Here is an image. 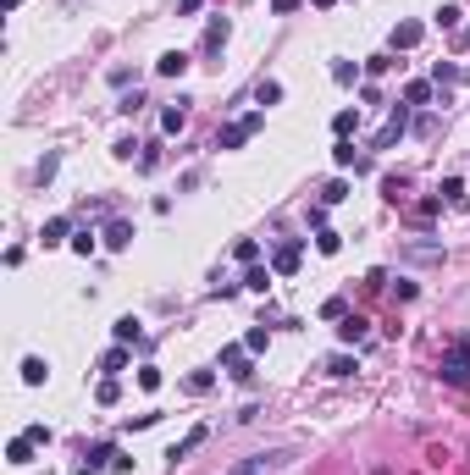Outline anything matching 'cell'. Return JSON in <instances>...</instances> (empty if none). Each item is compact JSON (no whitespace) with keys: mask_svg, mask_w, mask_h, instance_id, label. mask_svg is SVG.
<instances>
[{"mask_svg":"<svg viewBox=\"0 0 470 475\" xmlns=\"http://www.w3.org/2000/svg\"><path fill=\"white\" fill-rule=\"evenodd\" d=\"M66 232H72V221H66V216H56V221H44V249L66 244Z\"/></svg>","mask_w":470,"mask_h":475,"instance_id":"5bb4252c","label":"cell"},{"mask_svg":"<svg viewBox=\"0 0 470 475\" xmlns=\"http://www.w3.org/2000/svg\"><path fill=\"white\" fill-rule=\"evenodd\" d=\"M6 6H11V11H17V6H22V0H6Z\"/></svg>","mask_w":470,"mask_h":475,"instance_id":"8d00e7d4","label":"cell"},{"mask_svg":"<svg viewBox=\"0 0 470 475\" xmlns=\"http://www.w3.org/2000/svg\"><path fill=\"white\" fill-rule=\"evenodd\" d=\"M321 315H326V321H343V315H349V304H343V299H326V304H321Z\"/></svg>","mask_w":470,"mask_h":475,"instance_id":"4dcf8cb0","label":"cell"},{"mask_svg":"<svg viewBox=\"0 0 470 475\" xmlns=\"http://www.w3.org/2000/svg\"><path fill=\"white\" fill-rule=\"evenodd\" d=\"M404 127H409V111H404V105H393V116H387V122H382V133L371 139V149H393L399 139H404Z\"/></svg>","mask_w":470,"mask_h":475,"instance_id":"3957f363","label":"cell"},{"mask_svg":"<svg viewBox=\"0 0 470 475\" xmlns=\"http://www.w3.org/2000/svg\"><path fill=\"white\" fill-rule=\"evenodd\" d=\"M332 161H338V166H365L360 155H354V144H349V139H338V149H332Z\"/></svg>","mask_w":470,"mask_h":475,"instance_id":"d4e9b609","label":"cell"},{"mask_svg":"<svg viewBox=\"0 0 470 475\" xmlns=\"http://www.w3.org/2000/svg\"><path fill=\"white\" fill-rule=\"evenodd\" d=\"M260 127H266V116H260V111H249L244 122H233V127H221V133H216V149H238L244 139H255Z\"/></svg>","mask_w":470,"mask_h":475,"instance_id":"6da1fadb","label":"cell"},{"mask_svg":"<svg viewBox=\"0 0 470 475\" xmlns=\"http://www.w3.org/2000/svg\"><path fill=\"white\" fill-rule=\"evenodd\" d=\"M255 100H260V105H277V100H282V83H260Z\"/></svg>","mask_w":470,"mask_h":475,"instance_id":"83f0119b","label":"cell"},{"mask_svg":"<svg viewBox=\"0 0 470 475\" xmlns=\"http://www.w3.org/2000/svg\"><path fill=\"white\" fill-rule=\"evenodd\" d=\"M443 381H449V387H470V349H465V343H454V349H449V359H443Z\"/></svg>","mask_w":470,"mask_h":475,"instance_id":"7a4b0ae2","label":"cell"},{"mask_svg":"<svg viewBox=\"0 0 470 475\" xmlns=\"http://www.w3.org/2000/svg\"><path fill=\"white\" fill-rule=\"evenodd\" d=\"M221 365H227V376H238V381H249V349H221Z\"/></svg>","mask_w":470,"mask_h":475,"instance_id":"5b68a950","label":"cell"},{"mask_svg":"<svg viewBox=\"0 0 470 475\" xmlns=\"http://www.w3.org/2000/svg\"><path fill=\"white\" fill-rule=\"evenodd\" d=\"M326 376H354V359H349V354H332V359H326Z\"/></svg>","mask_w":470,"mask_h":475,"instance_id":"484cf974","label":"cell"},{"mask_svg":"<svg viewBox=\"0 0 470 475\" xmlns=\"http://www.w3.org/2000/svg\"><path fill=\"white\" fill-rule=\"evenodd\" d=\"M421 34H426L421 22H399V28H393V50H415V44H421Z\"/></svg>","mask_w":470,"mask_h":475,"instance_id":"52a82bcc","label":"cell"},{"mask_svg":"<svg viewBox=\"0 0 470 475\" xmlns=\"http://www.w3.org/2000/svg\"><path fill=\"white\" fill-rule=\"evenodd\" d=\"M426 100H431V83H421V78H415V83L404 89V105H426Z\"/></svg>","mask_w":470,"mask_h":475,"instance_id":"603a6c76","label":"cell"},{"mask_svg":"<svg viewBox=\"0 0 470 475\" xmlns=\"http://www.w3.org/2000/svg\"><path fill=\"white\" fill-rule=\"evenodd\" d=\"M111 331H116V343H144V331H139V321H133V315H122Z\"/></svg>","mask_w":470,"mask_h":475,"instance_id":"e0dca14e","label":"cell"},{"mask_svg":"<svg viewBox=\"0 0 470 475\" xmlns=\"http://www.w3.org/2000/svg\"><path fill=\"white\" fill-rule=\"evenodd\" d=\"M338 199H349V188H343V183H326V188H321V205H338Z\"/></svg>","mask_w":470,"mask_h":475,"instance_id":"f546056e","label":"cell"},{"mask_svg":"<svg viewBox=\"0 0 470 475\" xmlns=\"http://www.w3.org/2000/svg\"><path fill=\"white\" fill-rule=\"evenodd\" d=\"M183 105H189V100H177V105L161 111V127H166V133H183V122H189V111H183Z\"/></svg>","mask_w":470,"mask_h":475,"instance_id":"4fadbf2b","label":"cell"},{"mask_svg":"<svg viewBox=\"0 0 470 475\" xmlns=\"http://www.w3.org/2000/svg\"><path fill=\"white\" fill-rule=\"evenodd\" d=\"M44 376H50V365H44L39 354H28V359H22V381H28V387H39Z\"/></svg>","mask_w":470,"mask_h":475,"instance_id":"7c38bea8","label":"cell"},{"mask_svg":"<svg viewBox=\"0 0 470 475\" xmlns=\"http://www.w3.org/2000/svg\"><path fill=\"white\" fill-rule=\"evenodd\" d=\"M233 254L244 260V266H255V260H260V244H255V238H238V244H233Z\"/></svg>","mask_w":470,"mask_h":475,"instance_id":"ffe728a7","label":"cell"},{"mask_svg":"<svg viewBox=\"0 0 470 475\" xmlns=\"http://www.w3.org/2000/svg\"><path fill=\"white\" fill-rule=\"evenodd\" d=\"M100 371H106V376H116V371H128V343H116V349H111L106 359H100Z\"/></svg>","mask_w":470,"mask_h":475,"instance_id":"2e32d148","label":"cell"},{"mask_svg":"<svg viewBox=\"0 0 470 475\" xmlns=\"http://www.w3.org/2000/svg\"><path fill=\"white\" fill-rule=\"evenodd\" d=\"M199 6H205V0H183V6H177V11H183V17H194V11H199Z\"/></svg>","mask_w":470,"mask_h":475,"instance_id":"d590c367","label":"cell"},{"mask_svg":"<svg viewBox=\"0 0 470 475\" xmlns=\"http://www.w3.org/2000/svg\"><path fill=\"white\" fill-rule=\"evenodd\" d=\"M199 442H205V426H194V431H189V436H183V442H177V448H171V454H166V459H171V464H183V459H189V454H194V448H199Z\"/></svg>","mask_w":470,"mask_h":475,"instance_id":"30bf717a","label":"cell"},{"mask_svg":"<svg viewBox=\"0 0 470 475\" xmlns=\"http://www.w3.org/2000/svg\"><path fill=\"white\" fill-rule=\"evenodd\" d=\"M338 337H343V343H360V337H365V321H360V315H343Z\"/></svg>","mask_w":470,"mask_h":475,"instance_id":"ac0fdd59","label":"cell"},{"mask_svg":"<svg viewBox=\"0 0 470 475\" xmlns=\"http://www.w3.org/2000/svg\"><path fill=\"white\" fill-rule=\"evenodd\" d=\"M244 288H249V293H266V288H271V271H266V266H249Z\"/></svg>","mask_w":470,"mask_h":475,"instance_id":"d6986e66","label":"cell"},{"mask_svg":"<svg viewBox=\"0 0 470 475\" xmlns=\"http://www.w3.org/2000/svg\"><path fill=\"white\" fill-rule=\"evenodd\" d=\"M271 11H277V17H288V11H299V0H271Z\"/></svg>","mask_w":470,"mask_h":475,"instance_id":"e575fe53","label":"cell"},{"mask_svg":"<svg viewBox=\"0 0 470 475\" xmlns=\"http://www.w3.org/2000/svg\"><path fill=\"white\" fill-rule=\"evenodd\" d=\"M266 343H271V331H266V326H249V337H244V349H249V354H260Z\"/></svg>","mask_w":470,"mask_h":475,"instance_id":"4316f807","label":"cell"},{"mask_svg":"<svg viewBox=\"0 0 470 475\" xmlns=\"http://www.w3.org/2000/svg\"><path fill=\"white\" fill-rule=\"evenodd\" d=\"M227 34H233V28H227V17H216L211 28H205V56H216V50L227 44Z\"/></svg>","mask_w":470,"mask_h":475,"instance_id":"8fae6325","label":"cell"},{"mask_svg":"<svg viewBox=\"0 0 470 475\" xmlns=\"http://www.w3.org/2000/svg\"><path fill=\"white\" fill-rule=\"evenodd\" d=\"M454 78H459V66H454V61H437V66H431V83H437V89H449Z\"/></svg>","mask_w":470,"mask_h":475,"instance_id":"7402d4cb","label":"cell"},{"mask_svg":"<svg viewBox=\"0 0 470 475\" xmlns=\"http://www.w3.org/2000/svg\"><path fill=\"white\" fill-rule=\"evenodd\" d=\"M332 83H343V89H349V83H354V66H349V61H332Z\"/></svg>","mask_w":470,"mask_h":475,"instance_id":"1f68e13d","label":"cell"},{"mask_svg":"<svg viewBox=\"0 0 470 475\" xmlns=\"http://www.w3.org/2000/svg\"><path fill=\"white\" fill-rule=\"evenodd\" d=\"M316 249H321V254H338V249H343V238H338L332 227H321V232H316Z\"/></svg>","mask_w":470,"mask_h":475,"instance_id":"cb8c5ba5","label":"cell"},{"mask_svg":"<svg viewBox=\"0 0 470 475\" xmlns=\"http://www.w3.org/2000/svg\"><path fill=\"white\" fill-rule=\"evenodd\" d=\"M139 387H144V393H155V387H161V371H150V365H144V371H139Z\"/></svg>","mask_w":470,"mask_h":475,"instance_id":"d6a6232c","label":"cell"},{"mask_svg":"<svg viewBox=\"0 0 470 475\" xmlns=\"http://www.w3.org/2000/svg\"><path fill=\"white\" fill-rule=\"evenodd\" d=\"M155 72H161V78H183V72H189V56H183V50H166V56L155 61Z\"/></svg>","mask_w":470,"mask_h":475,"instance_id":"ba28073f","label":"cell"},{"mask_svg":"<svg viewBox=\"0 0 470 475\" xmlns=\"http://www.w3.org/2000/svg\"><path fill=\"white\" fill-rule=\"evenodd\" d=\"M465 78H470V72H465Z\"/></svg>","mask_w":470,"mask_h":475,"instance_id":"74e56055","label":"cell"},{"mask_svg":"<svg viewBox=\"0 0 470 475\" xmlns=\"http://www.w3.org/2000/svg\"><path fill=\"white\" fill-rule=\"evenodd\" d=\"M34 448H39L34 436H11V448H6V459H11V464H34Z\"/></svg>","mask_w":470,"mask_h":475,"instance_id":"9c48e42d","label":"cell"},{"mask_svg":"<svg viewBox=\"0 0 470 475\" xmlns=\"http://www.w3.org/2000/svg\"><path fill=\"white\" fill-rule=\"evenodd\" d=\"M106 244L111 249H128L133 244V221H111V227H106Z\"/></svg>","mask_w":470,"mask_h":475,"instance_id":"9a60e30c","label":"cell"},{"mask_svg":"<svg viewBox=\"0 0 470 475\" xmlns=\"http://www.w3.org/2000/svg\"><path fill=\"white\" fill-rule=\"evenodd\" d=\"M271 271H277V276H294V271H299V244H282L277 254H271Z\"/></svg>","mask_w":470,"mask_h":475,"instance_id":"8992f818","label":"cell"},{"mask_svg":"<svg viewBox=\"0 0 470 475\" xmlns=\"http://www.w3.org/2000/svg\"><path fill=\"white\" fill-rule=\"evenodd\" d=\"M465 39H470V34H465Z\"/></svg>","mask_w":470,"mask_h":475,"instance_id":"f35d334b","label":"cell"},{"mask_svg":"<svg viewBox=\"0 0 470 475\" xmlns=\"http://www.w3.org/2000/svg\"><path fill=\"white\" fill-rule=\"evenodd\" d=\"M72 249H78V254H94V232L84 227V232H78V238H72Z\"/></svg>","mask_w":470,"mask_h":475,"instance_id":"836d02e7","label":"cell"},{"mask_svg":"<svg viewBox=\"0 0 470 475\" xmlns=\"http://www.w3.org/2000/svg\"><path fill=\"white\" fill-rule=\"evenodd\" d=\"M277 464H288V454H255V459H244V464H233L227 475H271Z\"/></svg>","mask_w":470,"mask_h":475,"instance_id":"277c9868","label":"cell"},{"mask_svg":"<svg viewBox=\"0 0 470 475\" xmlns=\"http://www.w3.org/2000/svg\"><path fill=\"white\" fill-rule=\"evenodd\" d=\"M437 194H443V199H449V205H459V199H465V183H459V177H449V183L437 188Z\"/></svg>","mask_w":470,"mask_h":475,"instance_id":"f1b7e54d","label":"cell"},{"mask_svg":"<svg viewBox=\"0 0 470 475\" xmlns=\"http://www.w3.org/2000/svg\"><path fill=\"white\" fill-rule=\"evenodd\" d=\"M332 127H338V139H349V133L360 127V111H338V116H332Z\"/></svg>","mask_w":470,"mask_h":475,"instance_id":"44dd1931","label":"cell"}]
</instances>
